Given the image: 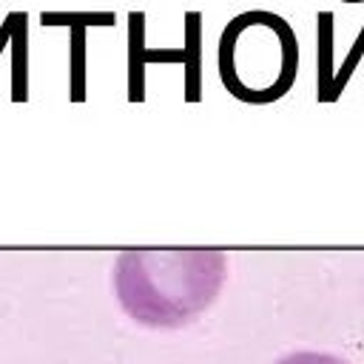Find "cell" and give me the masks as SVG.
<instances>
[{"instance_id": "5", "label": "cell", "mask_w": 364, "mask_h": 364, "mask_svg": "<svg viewBox=\"0 0 364 364\" xmlns=\"http://www.w3.org/2000/svg\"><path fill=\"white\" fill-rule=\"evenodd\" d=\"M145 11H128V100H145Z\"/></svg>"}, {"instance_id": "9", "label": "cell", "mask_w": 364, "mask_h": 364, "mask_svg": "<svg viewBox=\"0 0 364 364\" xmlns=\"http://www.w3.org/2000/svg\"><path fill=\"white\" fill-rule=\"evenodd\" d=\"M361 57H364V26H361L358 37L353 40V46H350V51H347V57H344L341 68H338V71H336V77H333V94H330V102H336V100L341 97V91L347 88V82H350V77H353L355 65L361 63Z\"/></svg>"}, {"instance_id": "6", "label": "cell", "mask_w": 364, "mask_h": 364, "mask_svg": "<svg viewBox=\"0 0 364 364\" xmlns=\"http://www.w3.org/2000/svg\"><path fill=\"white\" fill-rule=\"evenodd\" d=\"M316 100L318 102H330L333 94V77H336V65H333V11H318L316 14Z\"/></svg>"}, {"instance_id": "12", "label": "cell", "mask_w": 364, "mask_h": 364, "mask_svg": "<svg viewBox=\"0 0 364 364\" xmlns=\"http://www.w3.org/2000/svg\"><path fill=\"white\" fill-rule=\"evenodd\" d=\"M341 3H364V0H341Z\"/></svg>"}, {"instance_id": "2", "label": "cell", "mask_w": 364, "mask_h": 364, "mask_svg": "<svg viewBox=\"0 0 364 364\" xmlns=\"http://www.w3.org/2000/svg\"><path fill=\"white\" fill-rule=\"evenodd\" d=\"M219 80L230 97L267 105L282 100L299 71V40L293 26L264 9L236 14L219 34Z\"/></svg>"}, {"instance_id": "3", "label": "cell", "mask_w": 364, "mask_h": 364, "mask_svg": "<svg viewBox=\"0 0 364 364\" xmlns=\"http://www.w3.org/2000/svg\"><path fill=\"white\" fill-rule=\"evenodd\" d=\"M182 68H185V102L202 100V11H185V37H182Z\"/></svg>"}, {"instance_id": "1", "label": "cell", "mask_w": 364, "mask_h": 364, "mask_svg": "<svg viewBox=\"0 0 364 364\" xmlns=\"http://www.w3.org/2000/svg\"><path fill=\"white\" fill-rule=\"evenodd\" d=\"M219 250H125L114 287L122 310L145 327H182L205 313L222 290Z\"/></svg>"}, {"instance_id": "7", "label": "cell", "mask_w": 364, "mask_h": 364, "mask_svg": "<svg viewBox=\"0 0 364 364\" xmlns=\"http://www.w3.org/2000/svg\"><path fill=\"white\" fill-rule=\"evenodd\" d=\"M68 100H85V28H68Z\"/></svg>"}, {"instance_id": "10", "label": "cell", "mask_w": 364, "mask_h": 364, "mask_svg": "<svg viewBox=\"0 0 364 364\" xmlns=\"http://www.w3.org/2000/svg\"><path fill=\"white\" fill-rule=\"evenodd\" d=\"M276 364H350L338 355H330V353H313V350H301V353H290L284 358H279Z\"/></svg>"}, {"instance_id": "4", "label": "cell", "mask_w": 364, "mask_h": 364, "mask_svg": "<svg viewBox=\"0 0 364 364\" xmlns=\"http://www.w3.org/2000/svg\"><path fill=\"white\" fill-rule=\"evenodd\" d=\"M11 14V102L28 100V14L26 11H9Z\"/></svg>"}, {"instance_id": "8", "label": "cell", "mask_w": 364, "mask_h": 364, "mask_svg": "<svg viewBox=\"0 0 364 364\" xmlns=\"http://www.w3.org/2000/svg\"><path fill=\"white\" fill-rule=\"evenodd\" d=\"M43 26H65V28H91V26H114V11H43Z\"/></svg>"}, {"instance_id": "11", "label": "cell", "mask_w": 364, "mask_h": 364, "mask_svg": "<svg viewBox=\"0 0 364 364\" xmlns=\"http://www.w3.org/2000/svg\"><path fill=\"white\" fill-rule=\"evenodd\" d=\"M9 43H11V14H6V20L0 23V54Z\"/></svg>"}]
</instances>
